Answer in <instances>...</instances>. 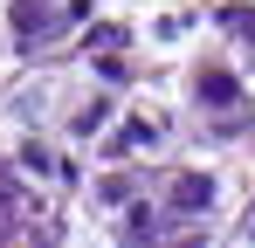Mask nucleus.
<instances>
[{"mask_svg":"<svg viewBox=\"0 0 255 248\" xmlns=\"http://www.w3.org/2000/svg\"><path fill=\"white\" fill-rule=\"evenodd\" d=\"M235 97H242V83L228 76V69H207V76H200V104H207V111H221V104H235Z\"/></svg>","mask_w":255,"mask_h":248,"instance_id":"obj_4","label":"nucleus"},{"mask_svg":"<svg viewBox=\"0 0 255 248\" xmlns=\"http://www.w3.org/2000/svg\"><path fill=\"white\" fill-rule=\"evenodd\" d=\"M221 28H228L235 41H255V7H228V14H221Z\"/></svg>","mask_w":255,"mask_h":248,"instance_id":"obj_5","label":"nucleus"},{"mask_svg":"<svg viewBox=\"0 0 255 248\" xmlns=\"http://www.w3.org/2000/svg\"><path fill=\"white\" fill-rule=\"evenodd\" d=\"M55 35V21H48V0H14V41L21 48H35V41Z\"/></svg>","mask_w":255,"mask_h":248,"instance_id":"obj_2","label":"nucleus"},{"mask_svg":"<svg viewBox=\"0 0 255 248\" xmlns=\"http://www.w3.org/2000/svg\"><path fill=\"white\" fill-rule=\"evenodd\" d=\"M145 145H152V124H145V118H125L118 131H111V145H104V152H111V159H125V152H145Z\"/></svg>","mask_w":255,"mask_h":248,"instance_id":"obj_3","label":"nucleus"},{"mask_svg":"<svg viewBox=\"0 0 255 248\" xmlns=\"http://www.w3.org/2000/svg\"><path fill=\"white\" fill-rule=\"evenodd\" d=\"M207 207H214V179L207 172H179V179H172V214H179V221H186V214L200 221Z\"/></svg>","mask_w":255,"mask_h":248,"instance_id":"obj_1","label":"nucleus"}]
</instances>
